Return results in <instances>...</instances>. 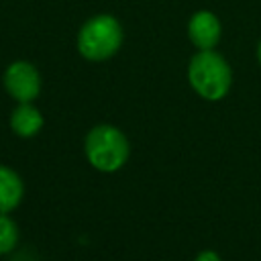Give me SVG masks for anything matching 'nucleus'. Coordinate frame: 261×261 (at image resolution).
Instances as JSON below:
<instances>
[{
    "label": "nucleus",
    "mask_w": 261,
    "mask_h": 261,
    "mask_svg": "<svg viewBox=\"0 0 261 261\" xmlns=\"http://www.w3.org/2000/svg\"><path fill=\"white\" fill-rule=\"evenodd\" d=\"M188 82L200 98L218 102L232 86V69L228 61L214 49H198L188 63Z\"/></svg>",
    "instance_id": "obj_1"
},
{
    "label": "nucleus",
    "mask_w": 261,
    "mask_h": 261,
    "mask_svg": "<svg viewBox=\"0 0 261 261\" xmlns=\"http://www.w3.org/2000/svg\"><path fill=\"white\" fill-rule=\"evenodd\" d=\"M84 153L94 169L102 173H114L126 163L130 145L126 135L118 126L96 124L84 139Z\"/></svg>",
    "instance_id": "obj_2"
},
{
    "label": "nucleus",
    "mask_w": 261,
    "mask_h": 261,
    "mask_svg": "<svg viewBox=\"0 0 261 261\" xmlns=\"http://www.w3.org/2000/svg\"><path fill=\"white\" fill-rule=\"evenodd\" d=\"M122 24L112 14H96L77 31V51L88 61H106L122 47Z\"/></svg>",
    "instance_id": "obj_3"
},
{
    "label": "nucleus",
    "mask_w": 261,
    "mask_h": 261,
    "mask_svg": "<svg viewBox=\"0 0 261 261\" xmlns=\"http://www.w3.org/2000/svg\"><path fill=\"white\" fill-rule=\"evenodd\" d=\"M2 84L8 96L16 102H33L41 94V73L24 59H16L4 69Z\"/></svg>",
    "instance_id": "obj_4"
},
{
    "label": "nucleus",
    "mask_w": 261,
    "mask_h": 261,
    "mask_svg": "<svg viewBox=\"0 0 261 261\" xmlns=\"http://www.w3.org/2000/svg\"><path fill=\"white\" fill-rule=\"evenodd\" d=\"M220 18L210 10H198L188 22V37L196 49H214L220 41Z\"/></svg>",
    "instance_id": "obj_5"
},
{
    "label": "nucleus",
    "mask_w": 261,
    "mask_h": 261,
    "mask_svg": "<svg viewBox=\"0 0 261 261\" xmlns=\"http://www.w3.org/2000/svg\"><path fill=\"white\" fill-rule=\"evenodd\" d=\"M43 114L33 102H18L10 114V128L20 139H31L43 128Z\"/></svg>",
    "instance_id": "obj_6"
},
{
    "label": "nucleus",
    "mask_w": 261,
    "mask_h": 261,
    "mask_svg": "<svg viewBox=\"0 0 261 261\" xmlns=\"http://www.w3.org/2000/svg\"><path fill=\"white\" fill-rule=\"evenodd\" d=\"M22 196H24V184L20 175L12 167L0 163V214H8L14 208H18Z\"/></svg>",
    "instance_id": "obj_7"
},
{
    "label": "nucleus",
    "mask_w": 261,
    "mask_h": 261,
    "mask_svg": "<svg viewBox=\"0 0 261 261\" xmlns=\"http://www.w3.org/2000/svg\"><path fill=\"white\" fill-rule=\"evenodd\" d=\"M18 226L8 214H0V255L10 253L18 245Z\"/></svg>",
    "instance_id": "obj_8"
},
{
    "label": "nucleus",
    "mask_w": 261,
    "mask_h": 261,
    "mask_svg": "<svg viewBox=\"0 0 261 261\" xmlns=\"http://www.w3.org/2000/svg\"><path fill=\"white\" fill-rule=\"evenodd\" d=\"M194 261H222V259H220V255H218L216 251H212V249H204V251H200V253L196 255Z\"/></svg>",
    "instance_id": "obj_9"
},
{
    "label": "nucleus",
    "mask_w": 261,
    "mask_h": 261,
    "mask_svg": "<svg viewBox=\"0 0 261 261\" xmlns=\"http://www.w3.org/2000/svg\"><path fill=\"white\" fill-rule=\"evenodd\" d=\"M257 59H259V65H261V41H259V45H257Z\"/></svg>",
    "instance_id": "obj_10"
}]
</instances>
